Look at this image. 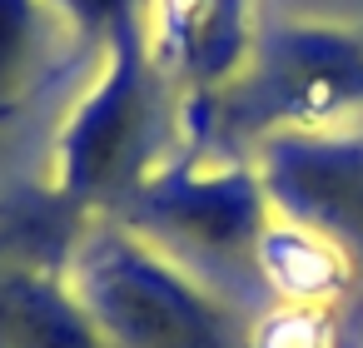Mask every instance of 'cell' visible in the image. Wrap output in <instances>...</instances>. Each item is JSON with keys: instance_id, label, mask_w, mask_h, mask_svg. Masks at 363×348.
<instances>
[{"instance_id": "1", "label": "cell", "mask_w": 363, "mask_h": 348, "mask_svg": "<svg viewBox=\"0 0 363 348\" xmlns=\"http://www.w3.org/2000/svg\"><path fill=\"white\" fill-rule=\"evenodd\" d=\"M65 279L105 348H244L239 318L125 224H90Z\"/></svg>"}, {"instance_id": "2", "label": "cell", "mask_w": 363, "mask_h": 348, "mask_svg": "<svg viewBox=\"0 0 363 348\" xmlns=\"http://www.w3.org/2000/svg\"><path fill=\"white\" fill-rule=\"evenodd\" d=\"M100 75L75 105L70 125L55 140V194L65 204H95L105 194H125L145 174V140H150V85L155 60L145 45V16L120 26L105 45Z\"/></svg>"}, {"instance_id": "3", "label": "cell", "mask_w": 363, "mask_h": 348, "mask_svg": "<svg viewBox=\"0 0 363 348\" xmlns=\"http://www.w3.org/2000/svg\"><path fill=\"white\" fill-rule=\"evenodd\" d=\"M239 120L274 135L328 130L363 105V45L338 30H289L234 90Z\"/></svg>"}, {"instance_id": "4", "label": "cell", "mask_w": 363, "mask_h": 348, "mask_svg": "<svg viewBox=\"0 0 363 348\" xmlns=\"http://www.w3.org/2000/svg\"><path fill=\"white\" fill-rule=\"evenodd\" d=\"M274 204L254 169L214 164L199 155L169 159L164 169H145L135 184V219L155 234H174L204 244L209 254H244L254 264L259 229L269 224Z\"/></svg>"}, {"instance_id": "5", "label": "cell", "mask_w": 363, "mask_h": 348, "mask_svg": "<svg viewBox=\"0 0 363 348\" xmlns=\"http://www.w3.org/2000/svg\"><path fill=\"white\" fill-rule=\"evenodd\" d=\"M274 214L333 239L338 249L363 244V145L328 130L269 135L254 164Z\"/></svg>"}, {"instance_id": "6", "label": "cell", "mask_w": 363, "mask_h": 348, "mask_svg": "<svg viewBox=\"0 0 363 348\" xmlns=\"http://www.w3.org/2000/svg\"><path fill=\"white\" fill-rule=\"evenodd\" d=\"M0 348H105L65 274L0 259Z\"/></svg>"}, {"instance_id": "7", "label": "cell", "mask_w": 363, "mask_h": 348, "mask_svg": "<svg viewBox=\"0 0 363 348\" xmlns=\"http://www.w3.org/2000/svg\"><path fill=\"white\" fill-rule=\"evenodd\" d=\"M254 269L269 279L279 303H333L353 274V259L333 239H323L284 214H269V224L259 229V244H254Z\"/></svg>"}, {"instance_id": "8", "label": "cell", "mask_w": 363, "mask_h": 348, "mask_svg": "<svg viewBox=\"0 0 363 348\" xmlns=\"http://www.w3.org/2000/svg\"><path fill=\"white\" fill-rule=\"evenodd\" d=\"M244 50H249V0H214L209 26L199 35V50H194V65H189V80L199 90L234 85Z\"/></svg>"}, {"instance_id": "9", "label": "cell", "mask_w": 363, "mask_h": 348, "mask_svg": "<svg viewBox=\"0 0 363 348\" xmlns=\"http://www.w3.org/2000/svg\"><path fill=\"white\" fill-rule=\"evenodd\" d=\"M40 11H45V0H0V120L11 115V105L26 85Z\"/></svg>"}, {"instance_id": "10", "label": "cell", "mask_w": 363, "mask_h": 348, "mask_svg": "<svg viewBox=\"0 0 363 348\" xmlns=\"http://www.w3.org/2000/svg\"><path fill=\"white\" fill-rule=\"evenodd\" d=\"M328 303H279L244 328V348H328Z\"/></svg>"}, {"instance_id": "11", "label": "cell", "mask_w": 363, "mask_h": 348, "mask_svg": "<svg viewBox=\"0 0 363 348\" xmlns=\"http://www.w3.org/2000/svg\"><path fill=\"white\" fill-rule=\"evenodd\" d=\"M45 6H50L55 16H65L80 35L100 40V45H105L120 26H130V21L145 16L140 0H45Z\"/></svg>"}]
</instances>
